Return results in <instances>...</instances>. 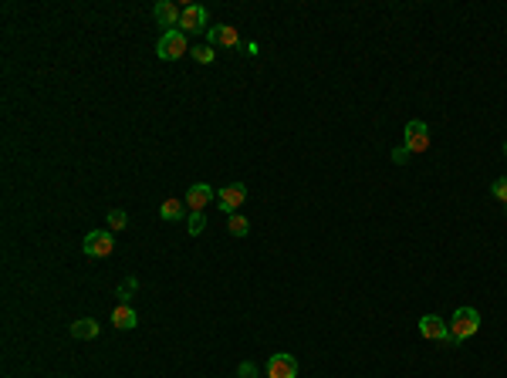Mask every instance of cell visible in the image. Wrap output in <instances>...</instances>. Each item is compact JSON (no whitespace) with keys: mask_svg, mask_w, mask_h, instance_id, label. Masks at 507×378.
Wrapping results in <instances>:
<instances>
[{"mask_svg":"<svg viewBox=\"0 0 507 378\" xmlns=\"http://www.w3.org/2000/svg\"><path fill=\"white\" fill-rule=\"evenodd\" d=\"M81 250L88 253V257H112L115 250V240H112V233H105V230H92L88 237H85V243H81Z\"/></svg>","mask_w":507,"mask_h":378,"instance_id":"cell-5","label":"cell"},{"mask_svg":"<svg viewBox=\"0 0 507 378\" xmlns=\"http://www.w3.org/2000/svg\"><path fill=\"white\" fill-rule=\"evenodd\" d=\"M227 227L233 237H247V230H251V223H247V216H240V213H233L227 220Z\"/></svg>","mask_w":507,"mask_h":378,"instance_id":"cell-15","label":"cell"},{"mask_svg":"<svg viewBox=\"0 0 507 378\" xmlns=\"http://www.w3.org/2000/svg\"><path fill=\"white\" fill-rule=\"evenodd\" d=\"M237 375L240 378H257V365H254V361H244V365L237 368Z\"/></svg>","mask_w":507,"mask_h":378,"instance_id":"cell-22","label":"cell"},{"mask_svg":"<svg viewBox=\"0 0 507 378\" xmlns=\"http://www.w3.org/2000/svg\"><path fill=\"white\" fill-rule=\"evenodd\" d=\"M213 200H217V189H210V182H193V186L186 189V196H183V203H186L190 213H203Z\"/></svg>","mask_w":507,"mask_h":378,"instance_id":"cell-4","label":"cell"},{"mask_svg":"<svg viewBox=\"0 0 507 378\" xmlns=\"http://www.w3.org/2000/svg\"><path fill=\"white\" fill-rule=\"evenodd\" d=\"M298 375V361L291 354H271L267 358V378H294Z\"/></svg>","mask_w":507,"mask_h":378,"instance_id":"cell-9","label":"cell"},{"mask_svg":"<svg viewBox=\"0 0 507 378\" xmlns=\"http://www.w3.org/2000/svg\"><path fill=\"white\" fill-rule=\"evenodd\" d=\"M210 44H220V48H240V34H237V27L217 24V27H210Z\"/></svg>","mask_w":507,"mask_h":378,"instance_id":"cell-11","label":"cell"},{"mask_svg":"<svg viewBox=\"0 0 507 378\" xmlns=\"http://www.w3.org/2000/svg\"><path fill=\"white\" fill-rule=\"evenodd\" d=\"M179 17H183V10H179L173 0H159V3H156V21H159L163 27L176 31V27H179Z\"/></svg>","mask_w":507,"mask_h":378,"instance_id":"cell-10","label":"cell"},{"mask_svg":"<svg viewBox=\"0 0 507 378\" xmlns=\"http://www.w3.org/2000/svg\"><path fill=\"white\" fill-rule=\"evenodd\" d=\"M112 325L119 331H132L135 325H139V318H135V311L128 307V304H119L115 311H112Z\"/></svg>","mask_w":507,"mask_h":378,"instance_id":"cell-12","label":"cell"},{"mask_svg":"<svg viewBox=\"0 0 507 378\" xmlns=\"http://www.w3.org/2000/svg\"><path fill=\"white\" fill-rule=\"evenodd\" d=\"M490 193L497 196L501 203H507V176H501V179H494V186H490Z\"/></svg>","mask_w":507,"mask_h":378,"instance_id":"cell-18","label":"cell"},{"mask_svg":"<svg viewBox=\"0 0 507 378\" xmlns=\"http://www.w3.org/2000/svg\"><path fill=\"white\" fill-rule=\"evenodd\" d=\"M403 146L409 152H426L430 149V128H426V122H409V126H406Z\"/></svg>","mask_w":507,"mask_h":378,"instance_id":"cell-7","label":"cell"},{"mask_svg":"<svg viewBox=\"0 0 507 378\" xmlns=\"http://www.w3.org/2000/svg\"><path fill=\"white\" fill-rule=\"evenodd\" d=\"M190 54H193V58H197L200 65H213V51L206 48V44H203V48H193Z\"/></svg>","mask_w":507,"mask_h":378,"instance_id":"cell-19","label":"cell"},{"mask_svg":"<svg viewBox=\"0 0 507 378\" xmlns=\"http://www.w3.org/2000/svg\"><path fill=\"white\" fill-rule=\"evenodd\" d=\"M135 287H139V280H135V277H126L122 284H119V298H128Z\"/></svg>","mask_w":507,"mask_h":378,"instance_id":"cell-20","label":"cell"},{"mask_svg":"<svg viewBox=\"0 0 507 378\" xmlns=\"http://www.w3.org/2000/svg\"><path fill=\"white\" fill-rule=\"evenodd\" d=\"M99 321H92V318H81V321H75L72 325V338H78V341H92V338H99Z\"/></svg>","mask_w":507,"mask_h":378,"instance_id":"cell-13","label":"cell"},{"mask_svg":"<svg viewBox=\"0 0 507 378\" xmlns=\"http://www.w3.org/2000/svg\"><path fill=\"white\" fill-rule=\"evenodd\" d=\"M183 213H186V203L183 200H163V206H159V216L169 220V223L183 220Z\"/></svg>","mask_w":507,"mask_h":378,"instance_id":"cell-14","label":"cell"},{"mask_svg":"<svg viewBox=\"0 0 507 378\" xmlns=\"http://www.w3.org/2000/svg\"><path fill=\"white\" fill-rule=\"evenodd\" d=\"M409 155H413V152L406 149V146H396V149H392V162H399V166H406V162H409Z\"/></svg>","mask_w":507,"mask_h":378,"instance_id":"cell-21","label":"cell"},{"mask_svg":"<svg viewBox=\"0 0 507 378\" xmlns=\"http://www.w3.org/2000/svg\"><path fill=\"white\" fill-rule=\"evenodd\" d=\"M156 54L163 58V61H176L183 54H190V44H186V34L183 31H163V37H159V48Z\"/></svg>","mask_w":507,"mask_h":378,"instance_id":"cell-2","label":"cell"},{"mask_svg":"<svg viewBox=\"0 0 507 378\" xmlns=\"http://www.w3.org/2000/svg\"><path fill=\"white\" fill-rule=\"evenodd\" d=\"M244 200H247V186H244V182H230L224 189H217V206H220L227 216H233V213L244 206Z\"/></svg>","mask_w":507,"mask_h":378,"instance_id":"cell-3","label":"cell"},{"mask_svg":"<svg viewBox=\"0 0 507 378\" xmlns=\"http://www.w3.org/2000/svg\"><path fill=\"white\" fill-rule=\"evenodd\" d=\"M203 227H206V216H203V213H190V233L200 237Z\"/></svg>","mask_w":507,"mask_h":378,"instance_id":"cell-17","label":"cell"},{"mask_svg":"<svg viewBox=\"0 0 507 378\" xmlns=\"http://www.w3.org/2000/svg\"><path fill=\"white\" fill-rule=\"evenodd\" d=\"M122 227H128L126 209H112V213H108V230H122Z\"/></svg>","mask_w":507,"mask_h":378,"instance_id":"cell-16","label":"cell"},{"mask_svg":"<svg viewBox=\"0 0 507 378\" xmlns=\"http://www.w3.org/2000/svg\"><path fill=\"white\" fill-rule=\"evenodd\" d=\"M447 328H450L454 341H467V338H474L481 331V314L474 307H460V311H454V321Z\"/></svg>","mask_w":507,"mask_h":378,"instance_id":"cell-1","label":"cell"},{"mask_svg":"<svg viewBox=\"0 0 507 378\" xmlns=\"http://www.w3.org/2000/svg\"><path fill=\"white\" fill-rule=\"evenodd\" d=\"M419 334H423V338H430V341H447V345H454L447 321H443V318H436V314H423V318H419Z\"/></svg>","mask_w":507,"mask_h":378,"instance_id":"cell-6","label":"cell"},{"mask_svg":"<svg viewBox=\"0 0 507 378\" xmlns=\"http://www.w3.org/2000/svg\"><path fill=\"white\" fill-rule=\"evenodd\" d=\"M179 27H183V34H200V31H206V10H203L200 3H186L183 7V17H179Z\"/></svg>","mask_w":507,"mask_h":378,"instance_id":"cell-8","label":"cell"},{"mask_svg":"<svg viewBox=\"0 0 507 378\" xmlns=\"http://www.w3.org/2000/svg\"><path fill=\"white\" fill-rule=\"evenodd\" d=\"M504 155H507V142H504Z\"/></svg>","mask_w":507,"mask_h":378,"instance_id":"cell-23","label":"cell"}]
</instances>
